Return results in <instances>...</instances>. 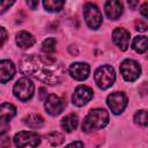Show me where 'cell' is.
Masks as SVG:
<instances>
[{
    "instance_id": "obj_28",
    "label": "cell",
    "mask_w": 148,
    "mask_h": 148,
    "mask_svg": "<svg viewBox=\"0 0 148 148\" xmlns=\"http://www.w3.org/2000/svg\"><path fill=\"white\" fill-rule=\"evenodd\" d=\"M83 147H84V145L82 141H74V142L67 145L65 148H83Z\"/></svg>"
},
{
    "instance_id": "obj_29",
    "label": "cell",
    "mask_w": 148,
    "mask_h": 148,
    "mask_svg": "<svg viewBox=\"0 0 148 148\" xmlns=\"http://www.w3.org/2000/svg\"><path fill=\"white\" fill-rule=\"evenodd\" d=\"M8 128H9V127H8V124H6V123H0V135L3 134V133H6Z\"/></svg>"
},
{
    "instance_id": "obj_3",
    "label": "cell",
    "mask_w": 148,
    "mask_h": 148,
    "mask_svg": "<svg viewBox=\"0 0 148 148\" xmlns=\"http://www.w3.org/2000/svg\"><path fill=\"white\" fill-rule=\"evenodd\" d=\"M94 80H95L96 86L99 89L105 90V89L110 88L116 80L114 69L109 65H103L96 69L95 75H94Z\"/></svg>"
},
{
    "instance_id": "obj_21",
    "label": "cell",
    "mask_w": 148,
    "mask_h": 148,
    "mask_svg": "<svg viewBox=\"0 0 148 148\" xmlns=\"http://www.w3.org/2000/svg\"><path fill=\"white\" fill-rule=\"evenodd\" d=\"M64 5H65V2L64 1H59V0H56V1L54 0H45V1H43L44 8L47 12H52V13L60 12L62 9Z\"/></svg>"
},
{
    "instance_id": "obj_31",
    "label": "cell",
    "mask_w": 148,
    "mask_h": 148,
    "mask_svg": "<svg viewBox=\"0 0 148 148\" xmlns=\"http://www.w3.org/2000/svg\"><path fill=\"white\" fill-rule=\"evenodd\" d=\"M27 5L29 6V7H31V9H35L37 6H38V1H27Z\"/></svg>"
},
{
    "instance_id": "obj_18",
    "label": "cell",
    "mask_w": 148,
    "mask_h": 148,
    "mask_svg": "<svg viewBox=\"0 0 148 148\" xmlns=\"http://www.w3.org/2000/svg\"><path fill=\"white\" fill-rule=\"evenodd\" d=\"M24 124L30 128H39L43 126L44 119L37 113H30L24 118Z\"/></svg>"
},
{
    "instance_id": "obj_17",
    "label": "cell",
    "mask_w": 148,
    "mask_h": 148,
    "mask_svg": "<svg viewBox=\"0 0 148 148\" xmlns=\"http://www.w3.org/2000/svg\"><path fill=\"white\" fill-rule=\"evenodd\" d=\"M77 124H79V118L75 113H69L67 116H65L62 119H61V127L65 130V132L67 133H71L73 132L76 127H77Z\"/></svg>"
},
{
    "instance_id": "obj_10",
    "label": "cell",
    "mask_w": 148,
    "mask_h": 148,
    "mask_svg": "<svg viewBox=\"0 0 148 148\" xmlns=\"http://www.w3.org/2000/svg\"><path fill=\"white\" fill-rule=\"evenodd\" d=\"M44 108L46 112L51 116H58L65 109V102L61 97L57 95H49L45 98Z\"/></svg>"
},
{
    "instance_id": "obj_32",
    "label": "cell",
    "mask_w": 148,
    "mask_h": 148,
    "mask_svg": "<svg viewBox=\"0 0 148 148\" xmlns=\"http://www.w3.org/2000/svg\"><path fill=\"white\" fill-rule=\"evenodd\" d=\"M45 91H46L45 88H40V89H39V98H40V99H45V98H46V97L44 96V95L46 94Z\"/></svg>"
},
{
    "instance_id": "obj_15",
    "label": "cell",
    "mask_w": 148,
    "mask_h": 148,
    "mask_svg": "<svg viewBox=\"0 0 148 148\" xmlns=\"http://www.w3.org/2000/svg\"><path fill=\"white\" fill-rule=\"evenodd\" d=\"M35 37L28 31H18L16 34V44L21 49H29L35 44Z\"/></svg>"
},
{
    "instance_id": "obj_8",
    "label": "cell",
    "mask_w": 148,
    "mask_h": 148,
    "mask_svg": "<svg viewBox=\"0 0 148 148\" xmlns=\"http://www.w3.org/2000/svg\"><path fill=\"white\" fill-rule=\"evenodd\" d=\"M106 103L114 114H119L125 110L127 105V96L121 91H116L108 96Z\"/></svg>"
},
{
    "instance_id": "obj_9",
    "label": "cell",
    "mask_w": 148,
    "mask_h": 148,
    "mask_svg": "<svg viewBox=\"0 0 148 148\" xmlns=\"http://www.w3.org/2000/svg\"><path fill=\"white\" fill-rule=\"evenodd\" d=\"M94 91L90 87L87 86H79L75 88L72 95V102L76 106H83L92 98Z\"/></svg>"
},
{
    "instance_id": "obj_23",
    "label": "cell",
    "mask_w": 148,
    "mask_h": 148,
    "mask_svg": "<svg viewBox=\"0 0 148 148\" xmlns=\"http://www.w3.org/2000/svg\"><path fill=\"white\" fill-rule=\"evenodd\" d=\"M134 121L141 126H147V111L140 110L134 114Z\"/></svg>"
},
{
    "instance_id": "obj_27",
    "label": "cell",
    "mask_w": 148,
    "mask_h": 148,
    "mask_svg": "<svg viewBox=\"0 0 148 148\" xmlns=\"http://www.w3.org/2000/svg\"><path fill=\"white\" fill-rule=\"evenodd\" d=\"M6 39H7V31L5 30V28L0 27V47L3 45Z\"/></svg>"
},
{
    "instance_id": "obj_19",
    "label": "cell",
    "mask_w": 148,
    "mask_h": 148,
    "mask_svg": "<svg viewBox=\"0 0 148 148\" xmlns=\"http://www.w3.org/2000/svg\"><path fill=\"white\" fill-rule=\"evenodd\" d=\"M132 47L138 53H143L147 51V36H136L132 42Z\"/></svg>"
},
{
    "instance_id": "obj_13",
    "label": "cell",
    "mask_w": 148,
    "mask_h": 148,
    "mask_svg": "<svg viewBox=\"0 0 148 148\" xmlns=\"http://www.w3.org/2000/svg\"><path fill=\"white\" fill-rule=\"evenodd\" d=\"M15 74V66L10 60L0 61V83H6L13 79Z\"/></svg>"
},
{
    "instance_id": "obj_30",
    "label": "cell",
    "mask_w": 148,
    "mask_h": 148,
    "mask_svg": "<svg viewBox=\"0 0 148 148\" xmlns=\"http://www.w3.org/2000/svg\"><path fill=\"white\" fill-rule=\"evenodd\" d=\"M147 6H148V3H147V2H143V3H142V6H141V8H140V13L142 14V16H143L145 18L147 17V13H146Z\"/></svg>"
},
{
    "instance_id": "obj_11",
    "label": "cell",
    "mask_w": 148,
    "mask_h": 148,
    "mask_svg": "<svg viewBox=\"0 0 148 148\" xmlns=\"http://www.w3.org/2000/svg\"><path fill=\"white\" fill-rule=\"evenodd\" d=\"M68 72L73 79H75L77 81H82L89 76L90 67L86 62H74L69 66Z\"/></svg>"
},
{
    "instance_id": "obj_14",
    "label": "cell",
    "mask_w": 148,
    "mask_h": 148,
    "mask_svg": "<svg viewBox=\"0 0 148 148\" xmlns=\"http://www.w3.org/2000/svg\"><path fill=\"white\" fill-rule=\"evenodd\" d=\"M104 9H105L106 16L110 20H117L123 14V3L120 1H116V0L106 1L104 5Z\"/></svg>"
},
{
    "instance_id": "obj_25",
    "label": "cell",
    "mask_w": 148,
    "mask_h": 148,
    "mask_svg": "<svg viewBox=\"0 0 148 148\" xmlns=\"http://www.w3.org/2000/svg\"><path fill=\"white\" fill-rule=\"evenodd\" d=\"M14 5V1H9V0H0V14L5 13L9 7H12Z\"/></svg>"
},
{
    "instance_id": "obj_12",
    "label": "cell",
    "mask_w": 148,
    "mask_h": 148,
    "mask_svg": "<svg viewBox=\"0 0 148 148\" xmlns=\"http://www.w3.org/2000/svg\"><path fill=\"white\" fill-rule=\"evenodd\" d=\"M112 39L121 51H126L130 43V32L124 28H116L112 32Z\"/></svg>"
},
{
    "instance_id": "obj_4",
    "label": "cell",
    "mask_w": 148,
    "mask_h": 148,
    "mask_svg": "<svg viewBox=\"0 0 148 148\" xmlns=\"http://www.w3.org/2000/svg\"><path fill=\"white\" fill-rule=\"evenodd\" d=\"M13 92L16 98H18L22 102L29 101L35 92V86L32 81L28 77H21L16 81L13 88Z\"/></svg>"
},
{
    "instance_id": "obj_5",
    "label": "cell",
    "mask_w": 148,
    "mask_h": 148,
    "mask_svg": "<svg viewBox=\"0 0 148 148\" xmlns=\"http://www.w3.org/2000/svg\"><path fill=\"white\" fill-rule=\"evenodd\" d=\"M83 16L86 20V23L88 24L89 28L91 29H98L102 24L103 21V16L101 10L98 9V7L95 3L88 2L84 5L83 7Z\"/></svg>"
},
{
    "instance_id": "obj_1",
    "label": "cell",
    "mask_w": 148,
    "mask_h": 148,
    "mask_svg": "<svg viewBox=\"0 0 148 148\" xmlns=\"http://www.w3.org/2000/svg\"><path fill=\"white\" fill-rule=\"evenodd\" d=\"M20 72L24 75H31L43 83L54 86L62 79V67L57 64V60L50 57H39L35 54L24 56L18 64Z\"/></svg>"
},
{
    "instance_id": "obj_20",
    "label": "cell",
    "mask_w": 148,
    "mask_h": 148,
    "mask_svg": "<svg viewBox=\"0 0 148 148\" xmlns=\"http://www.w3.org/2000/svg\"><path fill=\"white\" fill-rule=\"evenodd\" d=\"M46 141L52 146V147H58L65 141V135L59 132H51L46 134Z\"/></svg>"
},
{
    "instance_id": "obj_26",
    "label": "cell",
    "mask_w": 148,
    "mask_h": 148,
    "mask_svg": "<svg viewBox=\"0 0 148 148\" xmlns=\"http://www.w3.org/2000/svg\"><path fill=\"white\" fill-rule=\"evenodd\" d=\"M135 29L139 30V31H146L147 30V23L139 20V21L135 22Z\"/></svg>"
},
{
    "instance_id": "obj_16",
    "label": "cell",
    "mask_w": 148,
    "mask_h": 148,
    "mask_svg": "<svg viewBox=\"0 0 148 148\" xmlns=\"http://www.w3.org/2000/svg\"><path fill=\"white\" fill-rule=\"evenodd\" d=\"M16 114V108L10 103L0 104V123H7Z\"/></svg>"
},
{
    "instance_id": "obj_6",
    "label": "cell",
    "mask_w": 148,
    "mask_h": 148,
    "mask_svg": "<svg viewBox=\"0 0 148 148\" xmlns=\"http://www.w3.org/2000/svg\"><path fill=\"white\" fill-rule=\"evenodd\" d=\"M14 145L17 148H23L25 146L37 147L40 143V135L37 132L32 131H22L15 134L14 136Z\"/></svg>"
},
{
    "instance_id": "obj_24",
    "label": "cell",
    "mask_w": 148,
    "mask_h": 148,
    "mask_svg": "<svg viewBox=\"0 0 148 148\" xmlns=\"http://www.w3.org/2000/svg\"><path fill=\"white\" fill-rule=\"evenodd\" d=\"M0 148H10V138L6 133L0 135Z\"/></svg>"
},
{
    "instance_id": "obj_22",
    "label": "cell",
    "mask_w": 148,
    "mask_h": 148,
    "mask_svg": "<svg viewBox=\"0 0 148 148\" xmlns=\"http://www.w3.org/2000/svg\"><path fill=\"white\" fill-rule=\"evenodd\" d=\"M56 45H57V40L54 38H46L42 43V51L45 53H52L56 51Z\"/></svg>"
},
{
    "instance_id": "obj_2",
    "label": "cell",
    "mask_w": 148,
    "mask_h": 148,
    "mask_svg": "<svg viewBox=\"0 0 148 148\" xmlns=\"http://www.w3.org/2000/svg\"><path fill=\"white\" fill-rule=\"evenodd\" d=\"M109 124V113L104 109H92L84 117L82 131L90 133L95 130H102Z\"/></svg>"
},
{
    "instance_id": "obj_7",
    "label": "cell",
    "mask_w": 148,
    "mask_h": 148,
    "mask_svg": "<svg viewBox=\"0 0 148 148\" xmlns=\"http://www.w3.org/2000/svg\"><path fill=\"white\" fill-rule=\"evenodd\" d=\"M120 73L125 81L133 82L135 81L141 74L140 65L133 59H125L120 64Z\"/></svg>"
}]
</instances>
